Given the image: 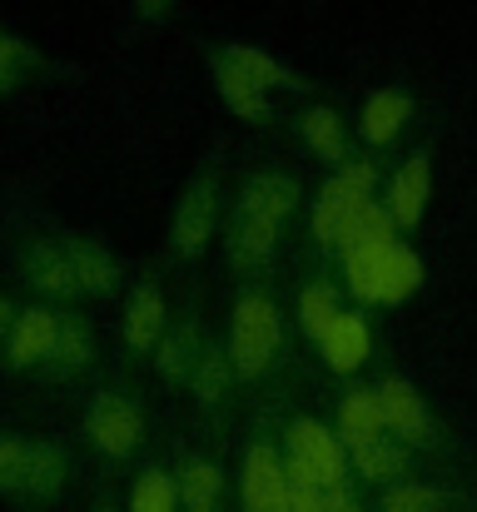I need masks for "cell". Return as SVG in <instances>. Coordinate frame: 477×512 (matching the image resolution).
<instances>
[{"label":"cell","instance_id":"1","mask_svg":"<svg viewBox=\"0 0 477 512\" xmlns=\"http://www.w3.org/2000/svg\"><path fill=\"white\" fill-rule=\"evenodd\" d=\"M299 209V179L294 174H254L234 204L229 219V259L239 269H264L279 249L284 219Z\"/></svg>","mask_w":477,"mask_h":512},{"label":"cell","instance_id":"2","mask_svg":"<svg viewBox=\"0 0 477 512\" xmlns=\"http://www.w3.org/2000/svg\"><path fill=\"white\" fill-rule=\"evenodd\" d=\"M348 259V289L363 304H403L418 284H423V259L393 239H373V244H353L343 249Z\"/></svg>","mask_w":477,"mask_h":512},{"label":"cell","instance_id":"3","mask_svg":"<svg viewBox=\"0 0 477 512\" xmlns=\"http://www.w3.org/2000/svg\"><path fill=\"white\" fill-rule=\"evenodd\" d=\"M284 468L294 483L304 488H338L343 473H348V453H343V438L333 428H323L318 418H299L289 423V448H284Z\"/></svg>","mask_w":477,"mask_h":512},{"label":"cell","instance_id":"4","mask_svg":"<svg viewBox=\"0 0 477 512\" xmlns=\"http://www.w3.org/2000/svg\"><path fill=\"white\" fill-rule=\"evenodd\" d=\"M279 353V309L264 294H244L234 304V324H229V358L239 378H259Z\"/></svg>","mask_w":477,"mask_h":512},{"label":"cell","instance_id":"5","mask_svg":"<svg viewBox=\"0 0 477 512\" xmlns=\"http://www.w3.org/2000/svg\"><path fill=\"white\" fill-rule=\"evenodd\" d=\"M368 199H373V165H348L338 179H328L323 194H318V204H314V239L318 244H338L343 229H348V219H353Z\"/></svg>","mask_w":477,"mask_h":512},{"label":"cell","instance_id":"6","mask_svg":"<svg viewBox=\"0 0 477 512\" xmlns=\"http://www.w3.org/2000/svg\"><path fill=\"white\" fill-rule=\"evenodd\" d=\"M214 224H219V184H214V174H199V179L184 189L179 209H174V229H169L174 254L199 259L204 244L214 239Z\"/></svg>","mask_w":477,"mask_h":512},{"label":"cell","instance_id":"7","mask_svg":"<svg viewBox=\"0 0 477 512\" xmlns=\"http://www.w3.org/2000/svg\"><path fill=\"white\" fill-rule=\"evenodd\" d=\"M140 433H145V418L135 408V398L125 393H100L90 403V443L105 453V458H130L140 448Z\"/></svg>","mask_w":477,"mask_h":512},{"label":"cell","instance_id":"8","mask_svg":"<svg viewBox=\"0 0 477 512\" xmlns=\"http://www.w3.org/2000/svg\"><path fill=\"white\" fill-rule=\"evenodd\" d=\"M239 488H244V508L249 512H289V468L279 458V448L269 443H254L244 453V473H239Z\"/></svg>","mask_w":477,"mask_h":512},{"label":"cell","instance_id":"9","mask_svg":"<svg viewBox=\"0 0 477 512\" xmlns=\"http://www.w3.org/2000/svg\"><path fill=\"white\" fill-rule=\"evenodd\" d=\"M55 329H60V319H55L50 309H25V314H15V319H10V334H5V363H10V368L50 363Z\"/></svg>","mask_w":477,"mask_h":512},{"label":"cell","instance_id":"10","mask_svg":"<svg viewBox=\"0 0 477 512\" xmlns=\"http://www.w3.org/2000/svg\"><path fill=\"white\" fill-rule=\"evenodd\" d=\"M378 398H383L388 433H398V443H428V438H433V413H428V403L418 398L413 383L388 378V383L378 388Z\"/></svg>","mask_w":477,"mask_h":512},{"label":"cell","instance_id":"11","mask_svg":"<svg viewBox=\"0 0 477 512\" xmlns=\"http://www.w3.org/2000/svg\"><path fill=\"white\" fill-rule=\"evenodd\" d=\"M25 279H30L40 294H50V299H75V294H80V279H75L70 249L55 244V239L25 249Z\"/></svg>","mask_w":477,"mask_h":512},{"label":"cell","instance_id":"12","mask_svg":"<svg viewBox=\"0 0 477 512\" xmlns=\"http://www.w3.org/2000/svg\"><path fill=\"white\" fill-rule=\"evenodd\" d=\"M318 353H323V363L328 368H338V373H348V368H358L363 358H368V324L358 319V314H348V309H338L333 314V324L318 334Z\"/></svg>","mask_w":477,"mask_h":512},{"label":"cell","instance_id":"13","mask_svg":"<svg viewBox=\"0 0 477 512\" xmlns=\"http://www.w3.org/2000/svg\"><path fill=\"white\" fill-rule=\"evenodd\" d=\"M428 189H433V174H428V160L413 155L408 165H398V174L388 179V214L393 224H418L423 209H428Z\"/></svg>","mask_w":477,"mask_h":512},{"label":"cell","instance_id":"14","mask_svg":"<svg viewBox=\"0 0 477 512\" xmlns=\"http://www.w3.org/2000/svg\"><path fill=\"white\" fill-rule=\"evenodd\" d=\"M383 433H388V418H383L378 388H353L338 403V438L353 448V443H368V438H383Z\"/></svg>","mask_w":477,"mask_h":512},{"label":"cell","instance_id":"15","mask_svg":"<svg viewBox=\"0 0 477 512\" xmlns=\"http://www.w3.org/2000/svg\"><path fill=\"white\" fill-rule=\"evenodd\" d=\"M408 115H413V100H408V95H398V90H378V95L363 105V115H358L363 140H368V145H393L398 130L408 125Z\"/></svg>","mask_w":477,"mask_h":512},{"label":"cell","instance_id":"16","mask_svg":"<svg viewBox=\"0 0 477 512\" xmlns=\"http://www.w3.org/2000/svg\"><path fill=\"white\" fill-rule=\"evenodd\" d=\"M229 383H234V358H229V348H209L204 343V353H199V363H194V373H189V393L204 403V408H219L224 398H229Z\"/></svg>","mask_w":477,"mask_h":512},{"label":"cell","instance_id":"17","mask_svg":"<svg viewBox=\"0 0 477 512\" xmlns=\"http://www.w3.org/2000/svg\"><path fill=\"white\" fill-rule=\"evenodd\" d=\"M70 478V458L65 448L55 443H30V458H25V498H55Z\"/></svg>","mask_w":477,"mask_h":512},{"label":"cell","instance_id":"18","mask_svg":"<svg viewBox=\"0 0 477 512\" xmlns=\"http://www.w3.org/2000/svg\"><path fill=\"white\" fill-rule=\"evenodd\" d=\"M159 339H164V299H159V289L145 284V289L130 294V309H125V343L140 348V353H150Z\"/></svg>","mask_w":477,"mask_h":512},{"label":"cell","instance_id":"19","mask_svg":"<svg viewBox=\"0 0 477 512\" xmlns=\"http://www.w3.org/2000/svg\"><path fill=\"white\" fill-rule=\"evenodd\" d=\"M214 80H219V95L224 105L239 115V120H264L269 115V100H264V85H254L239 65H229L224 55L214 60Z\"/></svg>","mask_w":477,"mask_h":512},{"label":"cell","instance_id":"20","mask_svg":"<svg viewBox=\"0 0 477 512\" xmlns=\"http://www.w3.org/2000/svg\"><path fill=\"white\" fill-rule=\"evenodd\" d=\"M155 348H159V373L169 383H189V373H194V363L204 353V339H199L194 324H179V329H164V339Z\"/></svg>","mask_w":477,"mask_h":512},{"label":"cell","instance_id":"21","mask_svg":"<svg viewBox=\"0 0 477 512\" xmlns=\"http://www.w3.org/2000/svg\"><path fill=\"white\" fill-rule=\"evenodd\" d=\"M65 249H70L80 294H105L115 284V259H110L105 244H95V239H65Z\"/></svg>","mask_w":477,"mask_h":512},{"label":"cell","instance_id":"22","mask_svg":"<svg viewBox=\"0 0 477 512\" xmlns=\"http://www.w3.org/2000/svg\"><path fill=\"white\" fill-rule=\"evenodd\" d=\"M348 453H353V468H358L368 483H388V478L403 473V448L393 443V433L368 438V443H353Z\"/></svg>","mask_w":477,"mask_h":512},{"label":"cell","instance_id":"23","mask_svg":"<svg viewBox=\"0 0 477 512\" xmlns=\"http://www.w3.org/2000/svg\"><path fill=\"white\" fill-rule=\"evenodd\" d=\"M299 135H304V145L314 150L318 160H343L348 155V135H343V120L333 110H309Z\"/></svg>","mask_w":477,"mask_h":512},{"label":"cell","instance_id":"24","mask_svg":"<svg viewBox=\"0 0 477 512\" xmlns=\"http://www.w3.org/2000/svg\"><path fill=\"white\" fill-rule=\"evenodd\" d=\"M90 353H95V339H90V329L80 324V319H60V329H55V353H50V363L55 368H85L90 363Z\"/></svg>","mask_w":477,"mask_h":512},{"label":"cell","instance_id":"25","mask_svg":"<svg viewBox=\"0 0 477 512\" xmlns=\"http://www.w3.org/2000/svg\"><path fill=\"white\" fill-rule=\"evenodd\" d=\"M373 239H393V214H388V204H363L353 219H348V229H343V239H338V249H353V244H373Z\"/></svg>","mask_w":477,"mask_h":512},{"label":"cell","instance_id":"26","mask_svg":"<svg viewBox=\"0 0 477 512\" xmlns=\"http://www.w3.org/2000/svg\"><path fill=\"white\" fill-rule=\"evenodd\" d=\"M224 60H229V65H239V70H244L254 85H264V90H269V85H289V70H284L274 55L254 50V45H229V50H224Z\"/></svg>","mask_w":477,"mask_h":512},{"label":"cell","instance_id":"27","mask_svg":"<svg viewBox=\"0 0 477 512\" xmlns=\"http://www.w3.org/2000/svg\"><path fill=\"white\" fill-rule=\"evenodd\" d=\"M214 498H219V468L194 458L184 468V478H179V503L184 508H214Z\"/></svg>","mask_w":477,"mask_h":512},{"label":"cell","instance_id":"28","mask_svg":"<svg viewBox=\"0 0 477 512\" xmlns=\"http://www.w3.org/2000/svg\"><path fill=\"white\" fill-rule=\"evenodd\" d=\"M130 508L135 512H179V483L164 478V473H145L130 493Z\"/></svg>","mask_w":477,"mask_h":512},{"label":"cell","instance_id":"29","mask_svg":"<svg viewBox=\"0 0 477 512\" xmlns=\"http://www.w3.org/2000/svg\"><path fill=\"white\" fill-rule=\"evenodd\" d=\"M333 314H338V299H333L328 284L304 289V299H299V319H304V334H309V339H318V334L333 324Z\"/></svg>","mask_w":477,"mask_h":512},{"label":"cell","instance_id":"30","mask_svg":"<svg viewBox=\"0 0 477 512\" xmlns=\"http://www.w3.org/2000/svg\"><path fill=\"white\" fill-rule=\"evenodd\" d=\"M383 512H443V498L423 483H398L383 493Z\"/></svg>","mask_w":477,"mask_h":512},{"label":"cell","instance_id":"31","mask_svg":"<svg viewBox=\"0 0 477 512\" xmlns=\"http://www.w3.org/2000/svg\"><path fill=\"white\" fill-rule=\"evenodd\" d=\"M25 458H30V443L0 433V493H20L25 488Z\"/></svg>","mask_w":477,"mask_h":512},{"label":"cell","instance_id":"32","mask_svg":"<svg viewBox=\"0 0 477 512\" xmlns=\"http://www.w3.org/2000/svg\"><path fill=\"white\" fill-rule=\"evenodd\" d=\"M20 60H25V50L0 30V90H10L15 85V75H20Z\"/></svg>","mask_w":477,"mask_h":512},{"label":"cell","instance_id":"33","mask_svg":"<svg viewBox=\"0 0 477 512\" xmlns=\"http://www.w3.org/2000/svg\"><path fill=\"white\" fill-rule=\"evenodd\" d=\"M318 512H358V503H353L348 488L338 483V488H323V493H318Z\"/></svg>","mask_w":477,"mask_h":512},{"label":"cell","instance_id":"34","mask_svg":"<svg viewBox=\"0 0 477 512\" xmlns=\"http://www.w3.org/2000/svg\"><path fill=\"white\" fill-rule=\"evenodd\" d=\"M289 483H294V478H289ZM289 512H318V488L294 483V493H289Z\"/></svg>","mask_w":477,"mask_h":512},{"label":"cell","instance_id":"35","mask_svg":"<svg viewBox=\"0 0 477 512\" xmlns=\"http://www.w3.org/2000/svg\"><path fill=\"white\" fill-rule=\"evenodd\" d=\"M169 5H174V0H140V15H145V20H159Z\"/></svg>","mask_w":477,"mask_h":512},{"label":"cell","instance_id":"36","mask_svg":"<svg viewBox=\"0 0 477 512\" xmlns=\"http://www.w3.org/2000/svg\"><path fill=\"white\" fill-rule=\"evenodd\" d=\"M10 319H15V314H10V304L0 299V343H5V334H10Z\"/></svg>","mask_w":477,"mask_h":512},{"label":"cell","instance_id":"37","mask_svg":"<svg viewBox=\"0 0 477 512\" xmlns=\"http://www.w3.org/2000/svg\"><path fill=\"white\" fill-rule=\"evenodd\" d=\"M95 512H110V508H95Z\"/></svg>","mask_w":477,"mask_h":512}]
</instances>
